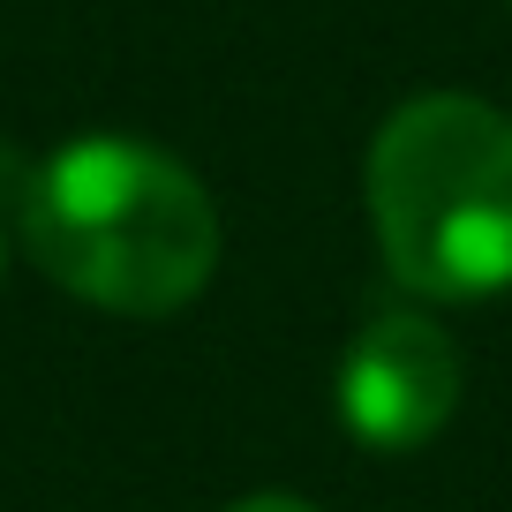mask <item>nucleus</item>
I'll use <instances>...</instances> for the list:
<instances>
[{
	"mask_svg": "<svg viewBox=\"0 0 512 512\" xmlns=\"http://www.w3.org/2000/svg\"><path fill=\"white\" fill-rule=\"evenodd\" d=\"M226 512H317L309 497H287V490H256V497H241V505H226Z\"/></svg>",
	"mask_w": 512,
	"mask_h": 512,
	"instance_id": "4",
	"label": "nucleus"
},
{
	"mask_svg": "<svg viewBox=\"0 0 512 512\" xmlns=\"http://www.w3.org/2000/svg\"><path fill=\"white\" fill-rule=\"evenodd\" d=\"M23 249L76 302L113 317L189 309L219 272V211L159 144L76 136L23 189Z\"/></svg>",
	"mask_w": 512,
	"mask_h": 512,
	"instance_id": "1",
	"label": "nucleus"
},
{
	"mask_svg": "<svg viewBox=\"0 0 512 512\" xmlns=\"http://www.w3.org/2000/svg\"><path fill=\"white\" fill-rule=\"evenodd\" d=\"M369 219L384 272L422 302L512 287V121L490 98L422 91L369 144Z\"/></svg>",
	"mask_w": 512,
	"mask_h": 512,
	"instance_id": "2",
	"label": "nucleus"
},
{
	"mask_svg": "<svg viewBox=\"0 0 512 512\" xmlns=\"http://www.w3.org/2000/svg\"><path fill=\"white\" fill-rule=\"evenodd\" d=\"M460 347L422 309H384L362 324V339L339 362V422L369 452H415L460 407Z\"/></svg>",
	"mask_w": 512,
	"mask_h": 512,
	"instance_id": "3",
	"label": "nucleus"
}]
</instances>
